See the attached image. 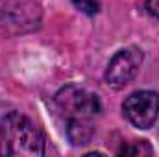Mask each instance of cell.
Here are the masks:
<instances>
[{
    "label": "cell",
    "instance_id": "1",
    "mask_svg": "<svg viewBox=\"0 0 159 157\" xmlns=\"http://www.w3.org/2000/svg\"><path fill=\"white\" fill-rule=\"evenodd\" d=\"M44 155V137L41 129L20 113H9L0 122V157Z\"/></svg>",
    "mask_w": 159,
    "mask_h": 157
},
{
    "label": "cell",
    "instance_id": "2",
    "mask_svg": "<svg viewBox=\"0 0 159 157\" xmlns=\"http://www.w3.org/2000/svg\"><path fill=\"white\" fill-rule=\"evenodd\" d=\"M57 109L67 117V120H93L102 113L100 98L78 85H65L56 94Z\"/></svg>",
    "mask_w": 159,
    "mask_h": 157
},
{
    "label": "cell",
    "instance_id": "3",
    "mask_svg": "<svg viewBox=\"0 0 159 157\" xmlns=\"http://www.w3.org/2000/svg\"><path fill=\"white\" fill-rule=\"evenodd\" d=\"M41 7L34 0H2L0 26L9 32H30L39 26Z\"/></svg>",
    "mask_w": 159,
    "mask_h": 157
},
{
    "label": "cell",
    "instance_id": "4",
    "mask_svg": "<svg viewBox=\"0 0 159 157\" xmlns=\"http://www.w3.org/2000/svg\"><path fill=\"white\" fill-rule=\"evenodd\" d=\"M122 113L139 129L152 128L159 117V94L154 91H139L129 94L122 104Z\"/></svg>",
    "mask_w": 159,
    "mask_h": 157
},
{
    "label": "cell",
    "instance_id": "5",
    "mask_svg": "<svg viewBox=\"0 0 159 157\" xmlns=\"http://www.w3.org/2000/svg\"><path fill=\"white\" fill-rule=\"evenodd\" d=\"M141 63H143V52L139 48L129 46V48L119 50L111 57V61L106 69V83L115 91L124 89L137 76Z\"/></svg>",
    "mask_w": 159,
    "mask_h": 157
},
{
    "label": "cell",
    "instance_id": "6",
    "mask_svg": "<svg viewBox=\"0 0 159 157\" xmlns=\"http://www.w3.org/2000/svg\"><path fill=\"white\" fill-rule=\"evenodd\" d=\"M94 135L93 120H67V137L74 146L87 144Z\"/></svg>",
    "mask_w": 159,
    "mask_h": 157
},
{
    "label": "cell",
    "instance_id": "7",
    "mask_svg": "<svg viewBox=\"0 0 159 157\" xmlns=\"http://www.w3.org/2000/svg\"><path fill=\"white\" fill-rule=\"evenodd\" d=\"M154 148L146 142V141H135L129 144H124L119 150V155H152Z\"/></svg>",
    "mask_w": 159,
    "mask_h": 157
},
{
    "label": "cell",
    "instance_id": "8",
    "mask_svg": "<svg viewBox=\"0 0 159 157\" xmlns=\"http://www.w3.org/2000/svg\"><path fill=\"white\" fill-rule=\"evenodd\" d=\"M72 4L85 15H96L98 9H100L98 0H72Z\"/></svg>",
    "mask_w": 159,
    "mask_h": 157
},
{
    "label": "cell",
    "instance_id": "9",
    "mask_svg": "<svg viewBox=\"0 0 159 157\" xmlns=\"http://www.w3.org/2000/svg\"><path fill=\"white\" fill-rule=\"evenodd\" d=\"M146 9L150 15L159 19V0H146Z\"/></svg>",
    "mask_w": 159,
    "mask_h": 157
}]
</instances>
